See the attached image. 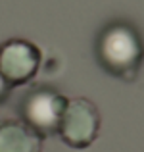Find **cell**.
Listing matches in <instances>:
<instances>
[{
	"mask_svg": "<svg viewBox=\"0 0 144 152\" xmlns=\"http://www.w3.org/2000/svg\"><path fill=\"white\" fill-rule=\"evenodd\" d=\"M144 56V45L131 25L113 23L106 27L98 41V60L110 73L133 77Z\"/></svg>",
	"mask_w": 144,
	"mask_h": 152,
	"instance_id": "6da1fadb",
	"label": "cell"
},
{
	"mask_svg": "<svg viewBox=\"0 0 144 152\" xmlns=\"http://www.w3.org/2000/svg\"><path fill=\"white\" fill-rule=\"evenodd\" d=\"M100 131V114L89 98H69L60 119L58 135L71 148H87Z\"/></svg>",
	"mask_w": 144,
	"mask_h": 152,
	"instance_id": "7a4b0ae2",
	"label": "cell"
},
{
	"mask_svg": "<svg viewBox=\"0 0 144 152\" xmlns=\"http://www.w3.org/2000/svg\"><path fill=\"white\" fill-rule=\"evenodd\" d=\"M67 98L52 89H35L23 98L21 118L41 137L58 133Z\"/></svg>",
	"mask_w": 144,
	"mask_h": 152,
	"instance_id": "3957f363",
	"label": "cell"
},
{
	"mask_svg": "<svg viewBox=\"0 0 144 152\" xmlns=\"http://www.w3.org/2000/svg\"><path fill=\"white\" fill-rule=\"evenodd\" d=\"M41 50L25 39H10L0 45V73L8 85H23L37 75Z\"/></svg>",
	"mask_w": 144,
	"mask_h": 152,
	"instance_id": "277c9868",
	"label": "cell"
},
{
	"mask_svg": "<svg viewBox=\"0 0 144 152\" xmlns=\"http://www.w3.org/2000/svg\"><path fill=\"white\" fill-rule=\"evenodd\" d=\"M42 137L35 133L25 121L0 123V152H41Z\"/></svg>",
	"mask_w": 144,
	"mask_h": 152,
	"instance_id": "5b68a950",
	"label": "cell"
},
{
	"mask_svg": "<svg viewBox=\"0 0 144 152\" xmlns=\"http://www.w3.org/2000/svg\"><path fill=\"white\" fill-rule=\"evenodd\" d=\"M8 91H10V85H8V81L2 77V73H0V102L8 96Z\"/></svg>",
	"mask_w": 144,
	"mask_h": 152,
	"instance_id": "8992f818",
	"label": "cell"
}]
</instances>
